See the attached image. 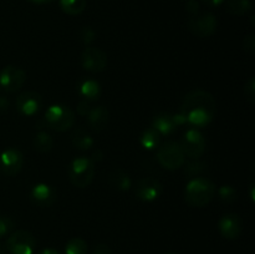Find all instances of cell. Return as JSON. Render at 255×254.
Masks as SVG:
<instances>
[{
	"label": "cell",
	"mask_w": 255,
	"mask_h": 254,
	"mask_svg": "<svg viewBox=\"0 0 255 254\" xmlns=\"http://www.w3.org/2000/svg\"><path fill=\"white\" fill-rule=\"evenodd\" d=\"M216 100L206 90L197 89L188 92L183 99L179 114L186 124L193 127H206L216 116Z\"/></svg>",
	"instance_id": "6da1fadb"
},
{
	"label": "cell",
	"mask_w": 255,
	"mask_h": 254,
	"mask_svg": "<svg viewBox=\"0 0 255 254\" xmlns=\"http://www.w3.org/2000/svg\"><path fill=\"white\" fill-rule=\"evenodd\" d=\"M42 106V97L39 92L26 91L16 97V109L24 116H34Z\"/></svg>",
	"instance_id": "4fadbf2b"
},
{
	"label": "cell",
	"mask_w": 255,
	"mask_h": 254,
	"mask_svg": "<svg viewBox=\"0 0 255 254\" xmlns=\"http://www.w3.org/2000/svg\"><path fill=\"white\" fill-rule=\"evenodd\" d=\"M186 156L182 152L178 142L168 141L162 144L157 151V161L163 168L173 171L181 168L184 164Z\"/></svg>",
	"instance_id": "5b68a950"
},
{
	"label": "cell",
	"mask_w": 255,
	"mask_h": 254,
	"mask_svg": "<svg viewBox=\"0 0 255 254\" xmlns=\"http://www.w3.org/2000/svg\"><path fill=\"white\" fill-rule=\"evenodd\" d=\"M60 7L67 15H79L86 9V0H60Z\"/></svg>",
	"instance_id": "603a6c76"
},
{
	"label": "cell",
	"mask_w": 255,
	"mask_h": 254,
	"mask_svg": "<svg viewBox=\"0 0 255 254\" xmlns=\"http://www.w3.org/2000/svg\"><path fill=\"white\" fill-rule=\"evenodd\" d=\"M72 144L80 151H86L94 146V139L84 128H77L72 134Z\"/></svg>",
	"instance_id": "ffe728a7"
},
{
	"label": "cell",
	"mask_w": 255,
	"mask_h": 254,
	"mask_svg": "<svg viewBox=\"0 0 255 254\" xmlns=\"http://www.w3.org/2000/svg\"><path fill=\"white\" fill-rule=\"evenodd\" d=\"M0 254H2V251H1V246H0Z\"/></svg>",
	"instance_id": "74e56055"
},
{
	"label": "cell",
	"mask_w": 255,
	"mask_h": 254,
	"mask_svg": "<svg viewBox=\"0 0 255 254\" xmlns=\"http://www.w3.org/2000/svg\"><path fill=\"white\" fill-rule=\"evenodd\" d=\"M24 166V156L16 148H7L0 154V171L5 176L12 177L19 173Z\"/></svg>",
	"instance_id": "30bf717a"
},
{
	"label": "cell",
	"mask_w": 255,
	"mask_h": 254,
	"mask_svg": "<svg viewBox=\"0 0 255 254\" xmlns=\"http://www.w3.org/2000/svg\"><path fill=\"white\" fill-rule=\"evenodd\" d=\"M89 246L86 241L80 237L71 238L65 246V253L66 254H86Z\"/></svg>",
	"instance_id": "d4e9b609"
},
{
	"label": "cell",
	"mask_w": 255,
	"mask_h": 254,
	"mask_svg": "<svg viewBox=\"0 0 255 254\" xmlns=\"http://www.w3.org/2000/svg\"><path fill=\"white\" fill-rule=\"evenodd\" d=\"M81 65L90 72H102L107 66V56L99 47H86L81 54Z\"/></svg>",
	"instance_id": "7c38bea8"
},
{
	"label": "cell",
	"mask_w": 255,
	"mask_h": 254,
	"mask_svg": "<svg viewBox=\"0 0 255 254\" xmlns=\"http://www.w3.org/2000/svg\"><path fill=\"white\" fill-rule=\"evenodd\" d=\"M52 146H54V139L46 132L41 131L35 136L34 147L36 151L41 152V153H46V152L51 151Z\"/></svg>",
	"instance_id": "cb8c5ba5"
},
{
	"label": "cell",
	"mask_w": 255,
	"mask_h": 254,
	"mask_svg": "<svg viewBox=\"0 0 255 254\" xmlns=\"http://www.w3.org/2000/svg\"><path fill=\"white\" fill-rule=\"evenodd\" d=\"M92 254H112V252L107 244L100 243L95 247L94 251H92Z\"/></svg>",
	"instance_id": "d6a6232c"
},
{
	"label": "cell",
	"mask_w": 255,
	"mask_h": 254,
	"mask_svg": "<svg viewBox=\"0 0 255 254\" xmlns=\"http://www.w3.org/2000/svg\"><path fill=\"white\" fill-rule=\"evenodd\" d=\"M30 197H31V201L40 207L51 206L55 199H56V194H55L54 189L45 183L35 184L32 187Z\"/></svg>",
	"instance_id": "9a60e30c"
},
{
	"label": "cell",
	"mask_w": 255,
	"mask_h": 254,
	"mask_svg": "<svg viewBox=\"0 0 255 254\" xmlns=\"http://www.w3.org/2000/svg\"><path fill=\"white\" fill-rule=\"evenodd\" d=\"M163 192L161 182L158 179L151 178V177H144L137 181L134 193L138 199L143 202L156 201Z\"/></svg>",
	"instance_id": "8fae6325"
},
{
	"label": "cell",
	"mask_w": 255,
	"mask_h": 254,
	"mask_svg": "<svg viewBox=\"0 0 255 254\" xmlns=\"http://www.w3.org/2000/svg\"><path fill=\"white\" fill-rule=\"evenodd\" d=\"M224 1H226V0H203L204 4L208 5V6H211V7L219 6V5L223 4Z\"/></svg>",
	"instance_id": "e575fe53"
},
{
	"label": "cell",
	"mask_w": 255,
	"mask_h": 254,
	"mask_svg": "<svg viewBox=\"0 0 255 254\" xmlns=\"http://www.w3.org/2000/svg\"><path fill=\"white\" fill-rule=\"evenodd\" d=\"M36 254H61V253L54 248H46V249H42V251H40L39 253Z\"/></svg>",
	"instance_id": "d590c367"
},
{
	"label": "cell",
	"mask_w": 255,
	"mask_h": 254,
	"mask_svg": "<svg viewBox=\"0 0 255 254\" xmlns=\"http://www.w3.org/2000/svg\"><path fill=\"white\" fill-rule=\"evenodd\" d=\"M9 107V100L4 96H0V112H5Z\"/></svg>",
	"instance_id": "836d02e7"
},
{
	"label": "cell",
	"mask_w": 255,
	"mask_h": 254,
	"mask_svg": "<svg viewBox=\"0 0 255 254\" xmlns=\"http://www.w3.org/2000/svg\"><path fill=\"white\" fill-rule=\"evenodd\" d=\"M89 111H90V101L82 99L81 101L79 102V105H77V112H79V115H81V116H86V115L89 114Z\"/></svg>",
	"instance_id": "1f68e13d"
},
{
	"label": "cell",
	"mask_w": 255,
	"mask_h": 254,
	"mask_svg": "<svg viewBox=\"0 0 255 254\" xmlns=\"http://www.w3.org/2000/svg\"><path fill=\"white\" fill-rule=\"evenodd\" d=\"M87 121H89L90 128L96 132L102 131L109 122V111L104 106L94 107L87 114Z\"/></svg>",
	"instance_id": "e0dca14e"
},
{
	"label": "cell",
	"mask_w": 255,
	"mask_h": 254,
	"mask_svg": "<svg viewBox=\"0 0 255 254\" xmlns=\"http://www.w3.org/2000/svg\"><path fill=\"white\" fill-rule=\"evenodd\" d=\"M6 249L10 254H34L36 249V239L31 232L19 229L9 234L6 239Z\"/></svg>",
	"instance_id": "8992f818"
},
{
	"label": "cell",
	"mask_w": 255,
	"mask_h": 254,
	"mask_svg": "<svg viewBox=\"0 0 255 254\" xmlns=\"http://www.w3.org/2000/svg\"><path fill=\"white\" fill-rule=\"evenodd\" d=\"M152 127H153L161 136H168V134H172L176 131L178 125L176 124L174 115L159 114L157 115V116H154L153 121H152Z\"/></svg>",
	"instance_id": "2e32d148"
},
{
	"label": "cell",
	"mask_w": 255,
	"mask_h": 254,
	"mask_svg": "<svg viewBox=\"0 0 255 254\" xmlns=\"http://www.w3.org/2000/svg\"><path fill=\"white\" fill-rule=\"evenodd\" d=\"M15 228V223L9 217H0V238L9 236Z\"/></svg>",
	"instance_id": "83f0119b"
},
{
	"label": "cell",
	"mask_w": 255,
	"mask_h": 254,
	"mask_svg": "<svg viewBox=\"0 0 255 254\" xmlns=\"http://www.w3.org/2000/svg\"><path fill=\"white\" fill-rule=\"evenodd\" d=\"M79 92L81 97L87 101H94L97 100L101 95V87L100 84L95 80H84L79 85Z\"/></svg>",
	"instance_id": "d6986e66"
},
{
	"label": "cell",
	"mask_w": 255,
	"mask_h": 254,
	"mask_svg": "<svg viewBox=\"0 0 255 254\" xmlns=\"http://www.w3.org/2000/svg\"><path fill=\"white\" fill-rule=\"evenodd\" d=\"M29 1L34 2V4H46V2H51L54 0H29Z\"/></svg>",
	"instance_id": "8d00e7d4"
},
{
	"label": "cell",
	"mask_w": 255,
	"mask_h": 254,
	"mask_svg": "<svg viewBox=\"0 0 255 254\" xmlns=\"http://www.w3.org/2000/svg\"><path fill=\"white\" fill-rule=\"evenodd\" d=\"M69 179L74 186L86 188L90 186L95 176L94 161L87 157H77L69 166Z\"/></svg>",
	"instance_id": "3957f363"
},
{
	"label": "cell",
	"mask_w": 255,
	"mask_h": 254,
	"mask_svg": "<svg viewBox=\"0 0 255 254\" xmlns=\"http://www.w3.org/2000/svg\"><path fill=\"white\" fill-rule=\"evenodd\" d=\"M166 254H177V253H166Z\"/></svg>",
	"instance_id": "f35d334b"
},
{
	"label": "cell",
	"mask_w": 255,
	"mask_h": 254,
	"mask_svg": "<svg viewBox=\"0 0 255 254\" xmlns=\"http://www.w3.org/2000/svg\"><path fill=\"white\" fill-rule=\"evenodd\" d=\"M159 142H161V134L153 127L144 129L143 133L141 134V144L146 149L157 148L159 146Z\"/></svg>",
	"instance_id": "44dd1931"
},
{
	"label": "cell",
	"mask_w": 255,
	"mask_h": 254,
	"mask_svg": "<svg viewBox=\"0 0 255 254\" xmlns=\"http://www.w3.org/2000/svg\"><path fill=\"white\" fill-rule=\"evenodd\" d=\"M45 122L51 129L64 132L71 128L75 122V114L64 105H52L45 112Z\"/></svg>",
	"instance_id": "277c9868"
},
{
	"label": "cell",
	"mask_w": 255,
	"mask_h": 254,
	"mask_svg": "<svg viewBox=\"0 0 255 254\" xmlns=\"http://www.w3.org/2000/svg\"><path fill=\"white\" fill-rule=\"evenodd\" d=\"M218 196L223 202H233L237 199V191L231 186H223L219 188Z\"/></svg>",
	"instance_id": "4316f807"
},
{
	"label": "cell",
	"mask_w": 255,
	"mask_h": 254,
	"mask_svg": "<svg viewBox=\"0 0 255 254\" xmlns=\"http://www.w3.org/2000/svg\"><path fill=\"white\" fill-rule=\"evenodd\" d=\"M80 40L86 45L91 44V42L95 40V31L91 29V27L85 26L84 29L80 31Z\"/></svg>",
	"instance_id": "f546056e"
},
{
	"label": "cell",
	"mask_w": 255,
	"mask_h": 254,
	"mask_svg": "<svg viewBox=\"0 0 255 254\" xmlns=\"http://www.w3.org/2000/svg\"><path fill=\"white\" fill-rule=\"evenodd\" d=\"M109 183L112 188L117 189V191H128L132 186L131 178H129L128 173L125 172L124 169L117 168L110 173L109 176Z\"/></svg>",
	"instance_id": "ac0fdd59"
},
{
	"label": "cell",
	"mask_w": 255,
	"mask_h": 254,
	"mask_svg": "<svg viewBox=\"0 0 255 254\" xmlns=\"http://www.w3.org/2000/svg\"><path fill=\"white\" fill-rule=\"evenodd\" d=\"M184 156L198 159L206 151V139L197 128H189L178 142Z\"/></svg>",
	"instance_id": "52a82bcc"
},
{
	"label": "cell",
	"mask_w": 255,
	"mask_h": 254,
	"mask_svg": "<svg viewBox=\"0 0 255 254\" xmlns=\"http://www.w3.org/2000/svg\"><path fill=\"white\" fill-rule=\"evenodd\" d=\"M218 229L226 239H237L243 232V221L236 213H227L218 222Z\"/></svg>",
	"instance_id": "5bb4252c"
},
{
	"label": "cell",
	"mask_w": 255,
	"mask_h": 254,
	"mask_svg": "<svg viewBox=\"0 0 255 254\" xmlns=\"http://www.w3.org/2000/svg\"><path fill=\"white\" fill-rule=\"evenodd\" d=\"M244 95H246V99L248 100L251 104H254L255 102V80H254V77H251V79L246 82V86H244Z\"/></svg>",
	"instance_id": "f1b7e54d"
},
{
	"label": "cell",
	"mask_w": 255,
	"mask_h": 254,
	"mask_svg": "<svg viewBox=\"0 0 255 254\" xmlns=\"http://www.w3.org/2000/svg\"><path fill=\"white\" fill-rule=\"evenodd\" d=\"M26 74L22 69L7 65L0 71V87L6 92H16L24 86Z\"/></svg>",
	"instance_id": "ba28073f"
},
{
	"label": "cell",
	"mask_w": 255,
	"mask_h": 254,
	"mask_svg": "<svg viewBox=\"0 0 255 254\" xmlns=\"http://www.w3.org/2000/svg\"><path fill=\"white\" fill-rule=\"evenodd\" d=\"M203 171H206V163H202L199 161L191 162V163L187 164L184 167V174H186L188 178H192V177H198L199 173H202Z\"/></svg>",
	"instance_id": "484cf974"
},
{
	"label": "cell",
	"mask_w": 255,
	"mask_h": 254,
	"mask_svg": "<svg viewBox=\"0 0 255 254\" xmlns=\"http://www.w3.org/2000/svg\"><path fill=\"white\" fill-rule=\"evenodd\" d=\"M188 29L198 37H208L216 32L217 20L212 14L193 15L188 21Z\"/></svg>",
	"instance_id": "9c48e42d"
},
{
	"label": "cell",
	"mask_w": 255,
	"mask_h": 254,
	"mask_svg": "<svg viewBox=\"0 0 255 254\" xmlns=\"http://www.w3.org/2000/svg\"><path fill=\"white\" fill-rule=\"evenodd\" d=\"M216 194V184L204 177H196L192 179L184 191V199L188 206L194 208L206 207Z\"/></svg>",
	"instance_id": "7a4b0ae2"
},
{
	"label": "cell",
	"mask_w": 255,
	"mask_h": 254,
	"mask_svg": "<svg viewBox=\"0 0 255 254\" xmlns=\"http://www.w3.org/2000/svg\"><path fill=\"white\" fill-rule=\"evenodd\" d=\"M243 47L248 54H254L255 51V37L254 35H248L243 41Z\"/></svg>",
	"instance_id": "4dcf8cb0"
},
{
	"label": "cell",
	"mask_w": 255,
	"mask_h": 254,
	"mask_svg": "<svg viewBox=\"0 0 255 254\" xmlns=\"http://www.w3.org/2000/svg\"><path fill=\"white\" fill-rule=\"evenodd\" d=\"M226 9L231 14L242 16L251 11L252 4L249 0H228L226 2Z\"/></svg>",
	"instance_id": "7402d4cb"
}]
</instances>
